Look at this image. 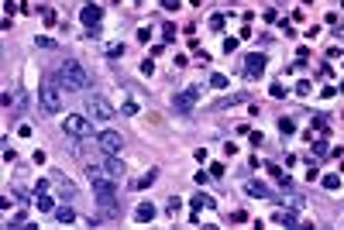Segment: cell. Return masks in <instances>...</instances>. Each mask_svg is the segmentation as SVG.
Wrapping results in <instances>:
<instances>
[{"mask_svg":"<svg viewBox=\"0 0 344 230\" xmlns=\"http://www.w3.org/2000/svg\"><path fill=\"white\" fill-rule=\"evenodd\" d=\"M210 28H213V31H220V28H224V17H220V14H217V17H210Z\"/></svg>","mask_w":344,"mask_h":230,"instance_id":"obj_18","label":"cell"},{"mask_svg":"<svg viewBox=\"0 0 344 230\" xmlns=\"http://www.w3.org/2000/svg\"><path fill=\"white\" fill-rule=\"evenodd\" d=\"M162 4H165V7L172 11V7H179V0H162Z\"/></svg>","mask_w":344,"mask_h":230,"instance_id":"obj_19","label":"cell"},{"mask_svg":"<svg viewBox=\"0 0 344 230\" xmlns=\"http://www.w3.org/2000/svg\"><path fill=\"white\" fill-rule=\"evenodd\" d=\"M262 69H265V59H262V55H248V65H245V76H248V79H258Z\"/></svg>","mask_w":344,"mask_h":230,"instance_id":"obj_8","label":"cell"},{"mask_svg":"<svg viewBox=\"0 0 344 230\" xmlns=\"http://www.w3.org/2000/svg\"><path fill=\"white\" fill-rule=\"evenodd\" d=\"M86 117H93V121H110V117H114V107H110L103 96H86Z\"/></svg>","mask_w":344,"mask_h":230,"instance_id":"obj_5","label":"cell"},{"mask_svg":"<svg viewBox=\"0 0 344 230\" xmlns=\"http://www.w3.org/2000/svg\"><path fill=\"white\" fill-rule=\"evenodd\" d=\"M245 189H248L251 196H258V199H265V196H272V193H269V185H262V182H248Z\"/></svg>","mask_w":344,"mask_h":230,"instance_id":"obj_11","label":"cell"},{"mask_svg":"<svg viewBox=\"0 0 344 230\" xmlns=\"http://www.w3.org/2000/svg\"><path fill=\"white\" fill-rule=\"evenodd\" d=\"M62 131H66L69 138H80V141H90V138L97 134L93 121H90V117H80V113H69V117L62 121Z\"/></svg>","mask_w":344,"mask_h":230,"instance_id":"obj_4","label":"cell"},{"mask_svg":"<svg viewBox=\"0 0 344 230\" xmlns=\"http://www.w3.org/2000/svg\"><path fill=\"white\" fill-rule=\"evenodd\" d=\"M210 86L213 90H227V79H224V76H210Z\"/></svg>","mask_w":344,"mask_h":230,"instance_id":"obj_14","label":"cell"},{"mask_svg":"<svg viewBox=\"0 0 344 230\" xmlns=\"http://www.w3.org/2000/svg\"><path fill=\"white\" fill-rule=\"evenodd\" d=\"M86 175H90V179H110V182H121V179H124V162H117V155H107L103 162L90 165Z\"/></svg>","mask_w":344,"mask_h":230,"instance_id":"obj_2","label":"cell"},{"mask_svg":"<svg viewBox=\"0 0 344 230\" xmlns=\"http://www.w3.org/2000/svg\"><path fill=\"white\" fill-rule=\"evenodd\" d=\"M279 131H282V134H293L296 124H293V121H279Z\"/></svg>","mask_w":344,"mask_h":230,"instance_id":"obj_15","label":"cell"},{"mask_svg":"<svg viewBox=\"0 0 344 230\" xmlns=\"http://www.w3.org/2000/svg\"><path fill=\"white\" fill-rule=\"evenodd\" d=\"M55 220H59V223H72V220H76L72 206H59V210H55Z\"/></svg>","mask_w":344,"mask_h":230,"instance_id":"obj_12","label":"cell"},{"mask_svg":"<svg viewBox=\"0 0 344 230\" xmlns=\"http://www.w3.org/2000/svg\"><path fill=\"white\" fill-rule=\"evenodd\" d=\"M97 144H100L103 155H121V151H124V138H121L117 131H103V134L97 138Z\"/></svg>","mask_w":344,"mask_h":230,"instance_id":"obj_6","label":"cell"},{"mask_svg":"<svg viewBox=\"0 0 344 230\" xmlns=\"http://www.w3.org/2000/svg\"><path fill=\"white\" fill-rule=\"evenodd\" d=\"M134 216H138V220H141V223H148V220H151V216H155V206H151V203H141V206H138V210H134Z\"/></svg>","mask_w":344,"mask_h":230,"instance_id":"obj_10","label":"cell"},{"mask_svg":"<svg viewBox=\"0 0 344 230\" xmlns=\"http://www.w3.org/2000/svg\"><path fill=\"white\" fill-rule=\"evenodd\" d=\"M80 17H83V24H86V28H97V24L103 21V11H100V7H83V14H80Z\"/></svg>","mask_w":344,"mask_h":230,"instance_id":"obj_9","label":"cell"},{"mask_svg":"<svg viewBox=\"0 0 344 230\" xmlns=\"http://www.w3.org/2000/svg\"><path fill=\"white\" fill-rule=\"evenodd\" d=\"M107 55H110V59H117V55H124V45H110V48H107Z\"/></svg>","mask_w":344,"mask_h":230,"instance_id":"obj_16","label":"cell"},{"mask_svg":"<svg viewBox=\"0 0 344 230\" xmlns=\"http://www.w3.org/2000/svg\"><path fill=\"white\" fill-rule=\"evenodd\" d=\"M341 185V175H324V189H337Z\"/></svg>","mask_w":344,"mask_h":230,"instance_id":"obj_13","label":"cell"},{"mask_svg":"<svg viewBox=\"0 0 344 230\" xmlns=\"http://www.w3.org/2000/svg\"><path fill=\"white\" fill-rule=\"evenodd\" d=\"M42 113H62V83L42 79Z\"/></svg>","mask_w":344,"mask_h":230,"instance_id":"obj_3","label":"cell"},{"mask_svg":"<svg viewBox=\"0 0 344 230\" xmlns=\"http://www.w3.org/2000/svg\"><path fill=\"white\" fill-rule=\"evenodd\" d=\"M151 182H155V172H148V175H141V182H138V185L145 189V185H151Z\"/></svg>","mask_w":344,"mask_h":230,"instance_id":"obj_17","label":"cell"},{"mask_svg":"<svg viewBox=\"0 0 344 230\" xmlns=\"http://www.w3.org/2000/svg\"><path fill=\"white\" fill-rule=\"evenodd\" d=\"M55 79L62 83V86H69V90H90L93 86V79H90V72L76 62V59H66L62 65H59V72H55Z\"/></svg>","mask_w":344,"mask_h":230,"instance_id":"obj_1","label":"cell"},{"mask_svg":"<svg viewBox=\"0 0 344 230\" xmlns=\"http://www.w3.org/2000/svg\"><path fill=\"white\" fill-rule=\"evenodd\" d=\"M197 103H200V86H189L176 96V113H193Z\"/></svg>","mask_w":344,"mask_h":230,"instance_id":"obj_7","label":"cell"}]
</instances>
